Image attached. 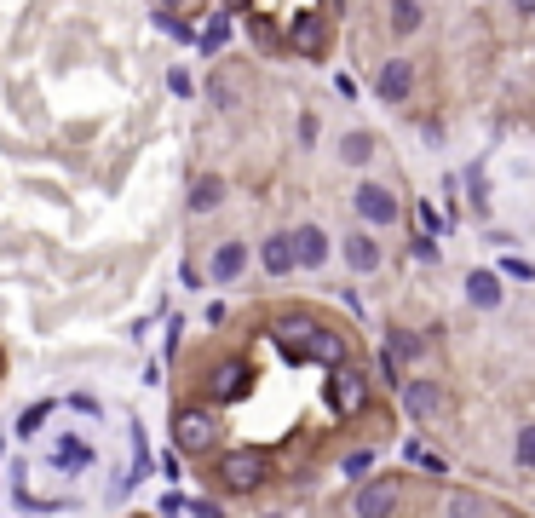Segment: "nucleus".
Masks as SVG:
<instances>
[{"label":"nucleus","mask_w":535,"mask_h":518,"mask_svg":"<svg viewBox=\"0 0 535 518\" xmlns=\"http://www.w3.org/2000/svg\"><path fill=\"white\" fill-rule=\"evenodd\" d=\"M277 340H282V352L288 357H317V363H334V369H346L351 363V340L340 329L317 323V317H282Z\"/></svg>","instance_id":"nucleus-1"},{"label":"nucleus","mask_w":535,"mask_h":518,"mask_svg":"<svg viewBox=\"0 0 535 518\" xmlns=\"http://www.w3.org/2000/svg\"><path fill=\"white\" fill-rule=\"evenodd\" d=\"M173 444H179V455H208L219 444V421L208 409H179L173 415Z\"/></svg>","instance_id":"nucleus-2"},{"label":"nucleus","mask_w":535,"mask_h":518,"mask_svg":"<svg viewBox=\"0 0 535 518\" xmlns=\"http://www.w3.org/2000/svg\"><path fill=\"white\" fill-rule=\"evenodd\" d=\"M219 484L236 495H248L265 484V455L259 449H231V455H219Z\"/></svg>","instance_id":"nucleus-3"},{"label":"nucleus","mask_w":535,"mask_h":518,"mask_svg":"<svg viewBox=\"0 0 535 518\" xmlns=\"http://www.w3.org/2000/svg\"><path fill=\"white\" fill-rule=\"evenodd\" d=\"M328 403H334V409H340V415H363V409H369V380L357 375V369H334V380H328Z\"/></svg>","instance_id":"nucleus-4"},{"label":"nucleus","mask_w":535,"mask_h":518,"mask_svg":"<svg viewBox=\"0 0 535 518\" xmlns=\"http://www.w3.org/2000/svg\"><path fill=\"white\" fill-rule=\"evenodd\" d=\"M351 202H357V219H363V225H369V231H380V225H397V196L386 185H357V196H351Z\"/></svg>","instance_id":"nucleus-5"},{"label":"nucleus","mask_w":535,"mask_h":518,"mask_svg":"<svg viewBox=\"0 0 535 518\" xmlns=\"http://www.w3.org/2000/svg\"><path fill=\"white\" fill-rule=\"evenodd\" d=\"M397 501H403L397 478H374V484H363V490L351 495V513H357V518H392Z\"/></svg>","instance_id":"nucleus-6"},{"label":"nucleus","mask_w":535,"mask_h":518,"mask_svg":"<svg viewBox=\"0 0 535 518\" xmlns=\"http://www.w3.org/2000/svg\"><path fill=\"white\" fill-rule=\"evenodd\" d=\"M248 380H254V375H248V363H242V357H225V363L208 375V392L219 403H236L242 392H248Z\"/></svg>","instance_id":"nucleus-7"},{"label":"nucleus","mask_w":535,"mask_h":518,"mask_svg":"<svg viewBox=\"0 0 535 518\" xmlns=\"http://www.w3.org/2000/svg\"><path fill=\"white\" fill-rule=\"evenodd\" d=\"M409 87H415L409 58H386V64H380V75H374V93L386 98V104H403V98H409Z\"/></svg>","instance_id":"nucleus-8"},{"label":"nucleus","mask_w":535,"mask_h":518,"mask_svg":"<svg viewBox=\"0 0 535 518\" xmlns=\"http://www.w3.org/2000/svg\"><path fill=\"white\" fill-rule=\"evenodd\" d=\"M288 41H294V52L317 58V52L328 47V24H323V12H300V18H294V29H288Z\"/></svg>","instance_id":"nucleus-9"},{"label":"nucleus","mask_w":535,"mask_h":518,"mask_svg":"<svg viewBox=\"0 0 535 518\" xmlns=\"http://www.w3.org/2000/svg\"><path fill=\"white\" fill-rule=\"evenodd\" d=\"M340 254H346V265L351 271H363V277H369V271H380V242H374V231H351L346 242H340Z\"/></svg>","instance_id":"nucleus-10"},{"label":"nucleus","mask_w":535,"mask_h":518,"mask_svg":"<svg viewBox=\"0 0 535 518\" xmlns=\"http://www.w3.org/2000/svg\"><path fill=\"white\" fill-rule=\"evenodd\" d=\"M259 265H265L271 277H288V271L300 265V248H294V236H265V242H259Z\"/></svg>","instance_id":"nucleus-11"},{"label":"nucleus","mask_w":535,"mask_h":518,"mask_svg":"<svg viewBox=\"0 0 535 518\" xmlns=\"http://www.w3.org/2000/svg\"><path fill=\"white\" fill-rule=\"evenodd\" d=\"M438 403H443L438 380H409V386H403V409H409L415 421H432V415H438Z\"/></svg>","instance_id":"nucleus-12"},{"label":"nucleus","mask_w":535,"mask_h":518,"mask_svg":"<svg viewBox=\"0 0 535 518\" xmlns=\"http://www.w3.org/2000/svg\"><path fill=\"white\" fill-rule=\"evenodd\" d=\"M294 248H300V265H305V271L328 265V236H323V225H300V231H294Z\"/></svg>","instance_id":"nucleus-13"},{"label":"nucleus","mask_w":535,"mask_h":518,"mask_svg":"<svg viewBox=\"0 0 535 518\" xmlns=\"http://www.w3.org/2000/svg\"><path fill=\"white\" fill-rule=\"evenodd\" d=\"M248 271V248L242 242H219V254H213V283H236Z\"/></svg>","instance_id":"nucleus-14"},{"label":"nucleus","mask_w":535,"mask_h":518,"mask_svg":"<svg viewBox=\"0 0 535 518\" xmlns=\"http://www.w3.org/2000/svg\"><path fill=\"white\" fill-rule=\"evenodd\" d=\"M466 300L478 311H495L501 306V277H495V271H472V277H466Z\"/></svg>","instance_id":"nucleus-15"},{"label":"nucleus","mask_w":535,"mask_h":518,"mask_svg":"<svg viewBox=\"0 0 535 518\" xmlns=\"http://www.w3.org/2000/svg\"><path fill=\"white\" fill-rule=\"evenodd\" d=\"M219 202H225V179H219V173H208V179L190 185V213H213Z\"/></svg>","instance_id":"nucleus-16"},{"label":"nucleus","mask_w":535,"mask_h":518,"mask_svg":"<svg viewBox=\"0 0 535 518\" xmlns=\"http://www.w3.org/2000/svg\"><path fill=\"white\" fill-rule=\"evenodd\" d=\"M374 156V133H346V139H340V162L346 167H363Z\"/></svg>","instance_id":"nucleus-17"},{"label":"nucleus","mask_w":535,"mask_h":518,"mask_svg":"<svg viewBox=\"0 0 535 518\" xmlns=\"http://www.w3.org/2000/svg\"><path fill=\"white\" fill-rule=\"evenodd\" d=\"M386 12H392V29H397V35H415L420 18H426V12H420V0H392Z\"/></svg>","instance_id":"nucleus-18"},{"label":"nucleus","mask_w":535,"mask_h":518,"mask_svg":"<svg viewBox=\"0 0 535 518\" xmlns=\"http://www.w3.org/2000/svg\"><path fill=\"white\" fill-rule=\"evenodd\" d=\"M52 461H70V467H87V461H93V449L81 444V438H64V444L52 449Z\"/></svg>","instance_id":"nucleus-19"},{"label":"nucleus","mask_w":535,"mask_h":518,"mask_svg":"<svg viewBox=\"0 0 535 518\" xmlns=\"http://www.w3.org/2000/svg\"><path fill=\"white\" fill-rule=\"evenodd\" d=\"M208 98L219 104V110H231V104H236V81H231V75H213V81H208Z\"/></svg>","instance_id":"nucleus-20"},{"label":"nucleus","mask_w":535,"mask_h":518,"mask_svg":"<svg viewBox=\"0 0 535 518\" xmlns=\"http://www.w3.org/2000/svg\"><path fill=\"white\" fill-rule=\"evenodd\" d=\"M449 518H484V501L478 495H449Z\"/></svg>","instance_id":"nucleus-21"},{"label":"nucleus","mask_w":535,"mask_h":518,"mask_svg":"<svg viewBox=\"0 0 535 518\" xmlns=\"http://www.w3.org/2000/svg\"><path fill=\"white\" fill-rule=\"evenodd\" d=\"M501 277H512V283H530V277H535V265H530L524 254H507V259H501Z\"/></svg>","instance_id":"nucleus-22"},{"label":"nucleus","mask_w":535,"mask_h":518,"mask_svg":"<svg viewBox=\"0 0 535 518\" xmlns=\"http://www.w3.org/2000/svg\"><path fill=\"white\" fill-rule=\"evenodd\" d=\"M392 352H397V357H420L426 346H420V334H415V329H392Z\"/></svg>","instance_id":"nucleus-23"},{"label":"nucleus","mask_w":535,"mask_h":518,"mask_svg":"<svg viewBox=\"0 0 535 518\" xmlns=\"http://www.w3.org/2000/svg\"><path fill=\"white\" fill-rule=\"evenodd\" d=\"M225 35H231V12L208 24V35H202V52H219V47H225Z\"/></svg>","instance_id":"nucleus-24"},{"label":"nucleus","mask_w":535,"mask_h":518,"mask_svg":"<svg viewBox=\"0 0 535 518\" xmlns=\"http://www.w3.org/2000/svg\"><path fill=\"white\" fill-rule=\"evenodd\" d=\"M374 375L386 380V386H409V380H397V352H392V346H380V363H374Z\"/></svg>","instance_id":"nucleus-25"},{"label":"nucleus","mask_w":535,"mask_h":518,"mask_svg":"<svg viewBox=\"0 0 535 518\" xmlns=\"http://www.w3.org/2000/svg\"><path fill=\"white\" fill-rule=\"evenodd\" d=\"M512 455H518V467H535V426H524V432H518Z\"/></svg>","instance_id":"nucleus-26"},{"label":"nucleus","mask_w":535,"mask_h":518,"mask_svg":"<svg viewBox=\"0 0 535 518\" xmlns=\"http://www.w3.org/2000/svg\"><path fill=\"white\" fill-rule=\"evenodd\" d=\"M415 219H420V231H426V236H438V231H443V213L432 208V202H420V213H415Z\"/></svg>","instance_id":"nucleus-27"},{"label":"nucleus","mask_w":535,"mask_h":518,"mask_svg":"<svg viewBox=\"0 0 535 518\" xmlns=\"http://www.w3.org/2000/svg\"><path fill=\"white\" fill-rule=\"evenodd\" d=\"M369 461H374L369 449H357V455H346V467H340V472H346V478H363V472H369Z\"/></svg>","instance_id":"nucleus-28"},{"label":"nucleus","mask_w":535,"mask_h":518,"mask_svg":"<svg viewBox=\"0 0 535 518\" xmlns=\"http://www.w3.org/2000/svg\"><path fill=\"white\" fill-rule=\"evenodd\" d=\"M41 421H47V403H35V409H29V415H24V426H18V432H24V438H29V432H35V426H41Z\"/></svg>","instance_id":"nucleus-29"},{"label":"nucleus","mask_w":535,"mask_h":518,"mask_svg":"<svg viewBox=\"0 0 535 518\" xmlns=\"http://www.w3.org/2000/svg\"><path fill=\"white\" fill-rule=\"evenodd\" d=\"M190 518H225V513H219V501H196V507H190Z\"/></svg>","instance_id":"nucleus-30"},{"label":"nucleus","mask_w":535,"mask_h":518,"mask_svg":"<svg viewBox=\"0 0 535 518\" xmlns=\"http://www.w3.org/2000/svg\"><path fill=\"white\" fill-rule=\"evenodd\" d=\"M225 6H231V12H248V0H225Z\"/></svg>","instance_id":"nucleus-31"},{"label":"nucleus","mask_w":535,"mask_h":518,"mask_svg":"<svg viewBox=\"0 0 535 518\" xmlns=\"http://www.w3.org/2000/svg\"><path fill=\"white\" fill-rule=\"evenodd\" d=\"M512 6H518V12H535V0H512Z\"/></svg>","instance_id":"nucleus-32"},{"label":"nucleus","mask_w":535,"mask_h":518,"mask_svg":"<svg viewBox=\"0 0 535 518\" xmlns=\"http://www.w3.org/2000/svg\"><path fill=\"white\" fill-rule=\"evenodd\" d=\"M162 6H179V0H162Z\"/></svg>","instance_id":"nucleus-33"},{"label":"nucleus","mask_w":535,"mask_h":518,"mask_svg":"<svg viewBox=\"0 0 535 518\" xmlns=\"http://www.w3.org/2000/svg\"><path fill=\"white\" fill-rule=\"evenodd\" d=\"M265 518H282V513H265Z\"/></svg>","instance_id":"nucleus-34"}]
</instances>
